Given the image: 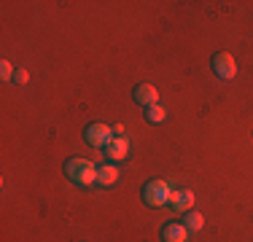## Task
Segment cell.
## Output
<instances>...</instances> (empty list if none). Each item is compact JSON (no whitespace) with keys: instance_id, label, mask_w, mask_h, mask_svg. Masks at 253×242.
<instances>
[{"instance_id":"obj_7","label":"cell","mask_w":253,"mask_h":242,"mask_svg":"<svg viewBox=\"0 0 253 242\" xmlns=\"http://www.w3.org/2000/svg\"><path fill=\"white\" fill-rule=\"evenodd\" d=\"M105 154L111 156L113 161H124L126 154H129V143H126V137H113V140L105 145Z\"/></svg>"},{"instance_id":"obj_3","label":"cell","mask_w":253,"mask_h":242,"mask_svg":"<svg viewBox=\"0 0 253 242\" xmlns=\"http://www.w3.org/2000/svg\"><path fill=\"white\" fill-rule=\"evenodd\" d=\"M84 137H86V143L92 145V148H105L108 143L113 140V126L102 124V121H94V124L86 126V132H84Z\"/></svg>"},{"instance_id":"obj_2","label":"cell","mask_w":253,"mask_h":242,"mask_svg":"<svg viewBox=\"0 0 253 242\" xmlns=\"http://www.w3.org/2000/svg\"><path fill=\"white\" fill-rule=\"evenodd\" d=\"M170 194H172V189L167 186V180L156 178L143 186V202L148 207H165V204H170Z\"/></svg>"},{"instance_id":"obj_5","label":"cell","mask_w":253,"mask_h":242,"mask_svg":"<svg viewBox=\"0 0 253 242\" xmlns=\"http://www.w3.org/2000/svg\"><path fill=\"white\" fill-rule=\"evenodd\" d=\"M191 204H194V191H191V189H172L170 207L175 210V213H189Z\"/></svg>"},{"instance_id":"obj_10","label":"cell","mask_w":253,"mask_h":242,"mask_svg":"<svg viewBox=\"0 0 253 242\" xmlns=\"http://www.w3.org/2000/svg\"><path fill=\"white\" fill-rule=\"evenodd\" d=\"M183 226L189 229V232H200V229L205 226L202 213H197V210H189V213H186V218H183Z\"/></svg>"},{"instance_id":"obj_11","label":"cell","mask_w":253,"mask_h":242,"mask_svg":"<svg viewBox=\"0 0 253 242\" xmlns=\"http://www.w3.org/2000/svg\"><path fill=\"white\" fill-rule=\"evenodd\" d=\"M146 119L151 121V124H162V121L167 119V108H162V105H151V108H146Z\"/></svg>"},{"instance_id":"obj_9","label":"cell","mask_w":253,"mask_h":242,"mask_svg":"<svg viewBox=\"0 0 253 242\" xmlns=\"http://www.w3.org/2000/svg\"><path fill=\"white\" fill-rule=\"evenodd\" d=\"M119 180V167H113V164H102L97 167V186H113Z\"/></svg>"},{"instance_id":"obj_13","label":"cell","mask_w":253,"mask_h":242,"mask_svg":"<svg viewBox=\"0 0 253 242\" xmlns=\"http://www.w3.org/2000/svg\"><path fill=\"white\" fill-rule=\"evenodd\" d=\"M14 81H16V83H27V81H30V73H27L25 68H16V73H14Z\"/></svg>"},{"instance_id":"obj_8","label":"cell","mask_w":253,"mask_h":242,"mask_svg":"<svg viewBox=\"0 0 253 242\" xmlns=\"http://www.w3.org/2000/svg\"><path fill=\"white\" fill-rule=\"evenodd\" d=\"M186 237H189V229L183 223H167L162 229V240L165 242H186Z\"/></svg>"},{"instance_id":"obj_6","label":"cell","mask_w":253,"mask_h":242,"mask_svg":"<svg viewBox=\"0 0 253 242\" xmlns=\"http://www.w3.org/2000/svg\"><path fill=\"white\" fill-rule=\"evenodd\" d=\"M135 100L140 102L143 108L159 105V92H156V86H151V83H137L135 86Z\"/></svg>"},{"instance_id":"obj_14","label":"cell","mask_w":253,"mask_h":242,"mask_svg":"<svg viewBox=\"0 0 253 242\" xmlns=\"http://www.w3.org/2000/svg\"><path fill=\"white\" fill-rule=\"evenodd\" d=\"M113 135H116V137H124V126H113Z\"/></svg>"},{"instance_id":"obj_1","label":"cell","mask_w":253,"mask_h":242,"mask_svg":"<svg viewBox=\"0 0 253 242\" xmlns=\"http://www.w3.org/2000/svg\"><path fill=\"white\" fill-rule=\"evenodd\" d=\"M65 175H68L76 186H92V183H97V167H94L89 159H81V156L68 159V164H65Z\"/></svg>"},{"instance_id":"obj_4","label":"cell","mask_w":253,"mask_h":242,"mask_svg":"<svg viewBox=\"0 0 253 242\" xmlns=\"http://www.w3.org/2000/svg\"><path fill=\"white\" fill-rule=\"evenodd\" d=\"M213 73L221 78V81H232L234 76H237V62H234V57L229 51H218L213 57Z\"/></svg>"},{"instance_id":"obj_12","label":"cell","mask_w":253,"mask_h":242,"mask_svg":"<svg viewBox=\"0 0 253 242\" xmlns=\"http://www.w3.org/2000/svg\"><path fill=\"white\" fill-rule=\"evenodd\" d=\"M14 65L8 62V59H3V62H0V78H3V81H14Z\"/></svg>"}]
</instances>
